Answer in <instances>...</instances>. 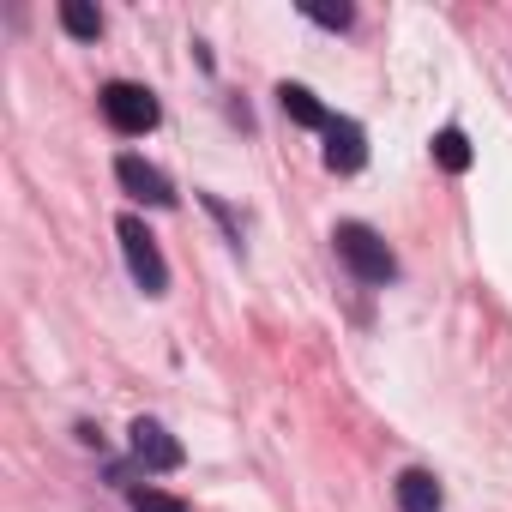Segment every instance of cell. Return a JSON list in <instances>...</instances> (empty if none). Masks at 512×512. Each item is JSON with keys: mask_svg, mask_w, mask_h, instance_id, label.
Segmentation results:
<instances>
[{"mask_svg": "<svg viewBox=\"0 0 512 512\" xmlns=\"http://www.w3.org/2000/svg\"><path fill=\"white\" fill-rule=\"evenodd\" d=\"M392 494H398L404 512H440V506H446V494H440V482H434L428 470H404V476L392 482Z\"/></svg>", "mask_w": 512, "mask_h": 512, "instance_id": "52a82bcc", "label": "cell"}, {"mask_svg": "<svg viewBox=\"0 0 512 512\" xmlns=\"http://www.w3.org/2000/svg\"><path fill=\"white\" fill-rule=\"evenodd\" d=\"M434 163H440L446 175H464V169H470V139H464L458 127L434 133Z\"/></svg>", "mask_w": 512, "mask_h": 512, "instance_id": "9c48e42d", "label": "cell"}, {"mask_svg": "<svg viewBox=\"0 0 512 512\" xmlns=\"http://www.w3.org/2000/svg\"><path fill=\"white\" fill-rule=\"evenodd\" d=\"M133 458L145 464V470H175L181 464V440L163 428V422H133Z\"/></svg>", "mask_w": 512, "mask_h": 512, "instance_id": "277c9868", "label": "cell"}, {"mask_svg": "<svg viewBox=\"0 0 512 512\" xmlns=\"http://www.w3.org/2000/svg\"><path fill=\"white\" fill-rule=\"evenodd\" d=\"M314 25H326V31H344L350 25V7H344V0H338V7H332V0H308V7H302Z\"/></svg>", "mask_w": 512, "mask_h": 512, "instance_id": "8fae6325", "label": "cell"}, {"mask_svg": "<svg viewBox=\"0 0 512 512\" xmlns=\"http://www.w3.org/2000/svg\"><path fill=\"white\" fill-rule=\"evenodd\" d=\"M338 260L362 278V284H392L398 278V260H392V247L368 229V223H338Z\"/></svg>", "mask_w": 512, "mask_h": 512, "instance_id": "6da1fadb", "label": "cell"}, {"mask_svg": "<svg viewBox=\"0 0 512 512\" xmlns=\"http://www.w3.org/2000/svg\"><path fill=\"white\" fill-rule=\"evenodd\" d=\"M133 512H187V506L163 488H133Z\"/></svg>", "mask_w": 512, "mask_h": 512, "instance_id": "7c38bea8", "label": "cell"}, {"mask_svg": "<svg viewBox=\"0 0 512 512\" xmlns=\"http://www.w3.org/2000/svg\"><path fill=\"white\" fill-rule=\"evenodd\" d=\"M121 253H127V272L145 296H163L169 290V266H163V253H157V235L139 223V217H121Z\"/></svg>", "mask_w": 512, "mask_h": 512, "instance_id": "7a4b0ae2", "label": "cell"}, {"mask_svg": "<svg viewBox=\"0 0 512 512\" xmlns=\"http://www.w3.org/2000/svg\"><path fill=\"white\" fill-rule=\"evenodd\" d=\"M278 103H284V115H290L296 127H320V133L332 127V115L320 109V97H314L308 85H284V91H278Z\"/></svg>", "mask_w": 512, "mask_h": 512, "instance_id": "ba28073f", "label": "cell"}, {"mask_svg": "<svg viewBox=\"0 0 512 512\" xmlns=\"http://www.w3.org/2000/svg\"><path fill=\"white\" fill-rule=\"evenodd\" d=\"M115 181H121L133 199H145V205H169V199H175L169 181H163V169H151L145 157H121V163H115Z\"/></svg>", "mask_w": 512, "mask_h": 512, "instance_id": "8992f818", "label": "cell"}, {"mask_svg": "<svg viewBox=\"0 0 512 512\" xmlns=\"http://www.w3.org/2000/svg\"><path fill=\"white\" fill-rule=\"evenodd\" d=\"M103 115H109V127H115V133L139 139V133H151V127H157V97H151L145 85L115 79V85H103Z\"/></svg>", "mask_w": 512, "mask_h": 512, "instance_id": "3957f363", "label": "cell"}, {"mask_svg": "<svg viewBox=\"0 0 512 512\" xmlns=\"http://www.w3.org/2000/svg\"><path fill=\"white\" fill-rule=\"evenodd\" d=\"M362 163H368V139H362V127H356V121H332V127H326V169L356 175Z\"/></svg>", "mask_w": 512, "mask_h": 512, "instance_id": "5b68a950", "label": "cell"}, {"mask_svg": "<svg viewBox=\"0 0 512 512\" xmlns=\"http://www.w3.org/2000/svg\"><path fill=\"white\" fill-rule=\"evenodd\" d=\"M61 25H67L79 43H97V37H103V13L85 7V0H67V7H61Z\"/></svg>", "mask_w": 512, "mask_h": 512, "instance_id": "30bf717a", "label": "cell"}]
</instances>
